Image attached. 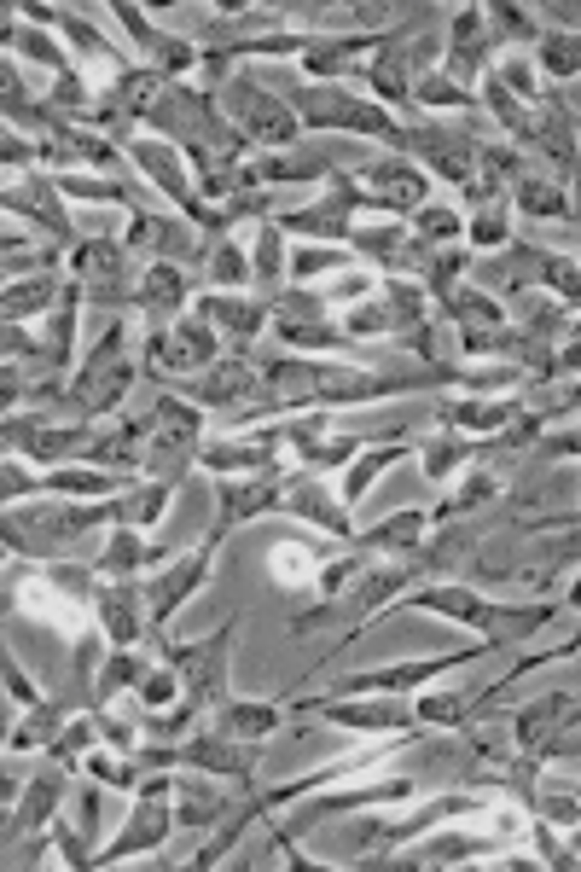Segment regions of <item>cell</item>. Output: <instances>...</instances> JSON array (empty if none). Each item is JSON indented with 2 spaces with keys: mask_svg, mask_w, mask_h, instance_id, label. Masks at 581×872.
<instances>
[{
  "mask_svg": "<svg viewBox=\"0 0 581 872\" xmlns=\"http://www.w3.org/2000/svg\"><path fill=\"white\" fill-rule=\"evenodd\" d=\"M372 187H378L390 204H413V198H424V181H419V175H407V169H378V175H372Z\"/></svg>",
  "mask_w": 581,
  "mask_h": 872,
  "instance_id": "6da1fadb",
  "label": "cell"
},
{
  "mask_svg": "<svg viewBox=\"0 0 581 872\" xmlns=\"http://www.w3.org/2000/svg\"><path fill=\"white\" fill-rule=\"evenodd\" d=\"M273 570H280L285 581H302V576L314 570V552L297 547V541H290V547H273Z\"/></svg>",
  "mask_w": 581,
  "mask_h": 872,
  "instance_id": "7a4b0ae2",
  "label": "cell"
},
{
  "mask_svg": "<svg viewBox=\"0 0 581 872\" xmlns=\"http://www.w3.org/2000/svg\"><path fill=\"white\" fill-rule=\"evenodd\" d=\"M268 727H273V710H262V704H239L227 715V733H268Z\"/></svg>",
  "mask_w": 581,
  "mask_h": 872,
  "instance_id": "3957f363",
  "label": "cell"
},
{
  "mask_svg": "<svg viewBox=\"0 0 581 872\" xmlns=\"http://www.w3.org/2000/svg\"><path fill=\"white\" fill-rule=\"evenodd\" d=\"M175 297H181V280H175L169 268H157V273L146 280V302H151V309H169Z\"/></svg>",
  "mask_w": 581,
  "mask_h": 872,
  "instance_id": "277c9868",
  "label": "cell"
},
{
  "mask_svg": "<svg viewBox=\"0 0 581 872\" xmlns=\"http://www.w3.org/2000/svg\"><path fill=\"white\" fill-rule=\"evenodd\" d=\"M523 198H529V210H535V216H552V210H558V192H547V187H529Z\"/></svg>",
  "mask_w": 581,
  "mask_h": 872,
  "instance_id": "5b68a950",
  "label": "cell"
},
{
  "mask_svg": "<svg viewBox=\"0 0 581 872\" xmlns=\"http://www.w3.org/2000/svg\"><path fill=\"white\" fill-rule=\"evenodd\" d=\"M12 390H18V384H12L6 372H0V407H6V401H12Z\"/></svg>",
  "mask_w": 581,
  "mask_h": 872,
  "instance_id": "8992f818",
  "label": "cell"
}]
</instances>
